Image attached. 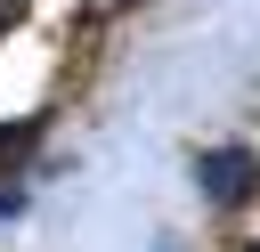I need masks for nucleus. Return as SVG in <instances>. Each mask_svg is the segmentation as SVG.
<instances>
[{"mask_svg": "<svg viewBox=\"0 0 260 252\" xmlns=\"http://www.w3.org/2000/svg\"><path fill=\"white\" fill-rule=\"evenodd\" d=\"M41 146V114H24V122H0V187L16 179V163Z\"/></svg>", "mask_w": 260, "mask_h": 252, "instance_id": "nucleus-2", "label": "nucleus"}, {"mask_svg": "<svg viewBox=\"0 0 260 252\" xmlns=\"http://www.w3.org/2000/svg\"><path fill=\"white\" fill-rule=\"evenodd\" d=\"M195 187H203V203L236 211V203H252V187H260V154H252V146H211V154H195Z\"/></svg>", "mask_w": 260, "mask_h": 252, "instance_id": "nucleus-1", "label": "nucleus"}, {"mask_svg": "<svg viewBox=\"0 0 260 252\" xmlns=\"http://www.w3.org/2000/svg\"><path fill=\"white\" fill-rule=\"evenodd\" d=\"M244 252H260V244H244Z\"/></svg>", "mask_w": 260, "mask_h": 252, "instance_id": "nucleus-3", "label": "nucleus"}, {"mask_svg": "<svg viewBox=\"0 0 260 252\" xmlns=\"http://www.w3.org/2000/svg\"><path fill=\"white\" fill-rule=\"evenodd\" d=\"M114 8H122V0H114Z\"/></svg>", "mask_w": 260, "mask_h": 252, "instance_id": "nucleus-4", "label": "nucleus"}]
</instances>
